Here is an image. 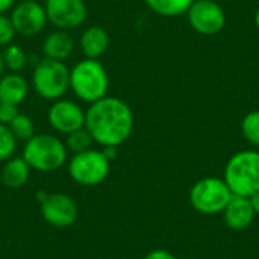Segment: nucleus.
Wrapping results in <instances>:
<instances>
[{
    "instance_id": "nucleus-1",
    "label": "nucleus",
    "mask_w": 259,
    "mask_h": 259,
    "mask_svg": "<svg viewBox=\"0 0 259 259\" xmlns=\"http://www.w3.org/2000/svg\"><path fill=\"white\" fill-rule=\"evenodd\" d=\"M134 126V112L120 97L106 96L88 105L85 112V127L102 147L121 146L132 135Z\"/></svg>"
},
{
    "instance_id": "nucleus-2",
    "label": "nucleus",
    "mask_w": 259,
    "mask_h": 259,
    "mask_svg": "<svg viewBox=\"0 0 259 259\" xmlns=\"http://www.w3.org/2000/svg\"><path fill=\"white\" fill-rule=\"evenodd\" d=\"M109 74L100 59L82 58L70 67V91L77 102L91 105L108 96Z\"/></svg>"
},
{
    "instance_id": "nucleus-3",
    "label": "nucleus",
    "mask_w": 259,
    "mask_h": 259,
    "mask_svg": "<svg viewBox=\"0 0 259 259\" xmlns=\"http://www.w3.org/2000/svg\"><path fill=\"white\" fill-rule=\"evenodd\" d=\"M21 156L32 170L52 173L67 164L68 150L58 135L41 132L24 143Z\"/></svg>"
},
{
    "instance_id": "nucleus-4",
    "label": "nucleus",
    "mask_w": 259,
    "mask_h": 259,
    "mask_svg": "<svg viewBox=\"0 0 259 259\" xmlns=\"http://www.w3.org/2000/svg\"><path fill=\"white\" fill-rule=\"evenodd\" d=\"M30 88L46 102H55L67 96L70 91V67L62 61L41 58L30 76Z\"/></svg>"
},
{
    "instance_id": "nucleus-5",
    "label": "nucleus",
    "mask_w": 259,
    "mask_h": 259,
    "mask_svg": "<svg viewBox=\"0 0 259 259\" xmlns=\"http://www.w3.org/2000/svg\"><path fill=\"white\" fill-rule=\"evenodd\" d=\"M225 182L234 196L250 197L259 191V152L241 150L225 167Z\"/></svg>"
},
{
    "instance_id": "nucleus-6",
    "label": "nucleus",
    "mask_w": 259,
    "mask_h": 259,
    "mask_svg": "<svg viewBox=\"0 0 259 259\" xmlns=\"http://www.w3.org/2000/svg\"><path fill=\"white\" fill-rule=\"evenodd\" d=\"M67 171L73 182L82 187H97L106 181L111 173V161L102 150L90 149L71 155L67 161Z\"/></svg>"
},
{
    "instance_id": "nucleus-7",
    "label": "nucleus",
    "mask_w": 259,
    "mask_h": 259,
    "mask_svg": "<svg viewBox=\"0 0 259 259\" xmlns=\"http://www.w3.org/2000/svg\"><path fill=\"white\" fill-rule=\"evenodd\" d=\"M232 196L234 194L225 179L203 178L191 187L190 203L197 212L205 215H214L223 212Z\"/></svg>"
},
{
    "instance_id": "nucleus-8",
    "label": "nucleus",
    "mask_w": 259,
    "mask_h": 259,
    "mask_svg": "<svg viewBox=\"0 0 259 259\" xmlns=\"http://www.w3.org/2000/svg\"><path fill=\"white\" fill-rule=\"evenodd\" d=\"M17 35L32 38L42 33L49 24L44 3L39 0H20L9 12Z\"/></svg>"
},
{
    "instance_id": "nucleus-9",
    "label": "nucleus",
    "mask_w": 259,
    "mask_h": 259,
    "mask_svg": "<svg viewBox=\"0 0 259 259\" xmlns=\"http://www.w3.org/2000/svg\"><path fill=\"white\" fill-rule=\"evenodd\" d=\"M49 24L55 29L73 32L82 27L88 17L85 0H44Z\"/></svg>"
},
{
    "instance_id": "nucleus-10",
    "label": "nucleus",
    "mask_w": 259,
    "mask_h": 259,
    "mask_svg": "<svg viewBox=\"0 0 259 259\" xmlns=\"http://www.w3.org/2000/svg\"><path fill=\"white\" fill-rule=\"evenodd\" d=\"M85 112L80 102L62 97L52 102L47 111V121L50 127L61 135H68L85 126Z\"/></svg>"
},
{
    "instance_id": "nucleus-11",
    "label": "nucleus",
    "mask_w": 259,
    "mask_h": 259,
    "mask_svg": "<svg viewBox=\"0 0 259 259\" xmlns=\"http://www.w3.org/2000/svg\"><path fill=\"white\" fill-rule=\"evenodd\" d=\"M190 26L200 35H217L226 24L223 8L214 0H194L187 11Z\"/></svg>"
},
{
    "instance_id": "nucleus-12",
    "label": "nucleus",
    "mask_w": 259,
    "mask_h": 259,
    "mask_svg": "<svg viewBox=\"0 0 259 259\" xmlns=\"http://www.w3.org/2000/svg\"><path fill=\"white\" fill-rule=\"evenodd\" d=\"M41 215L53 228L65 229L76 223L79 208L71 196L64 193H47L39 202Z\"/></svg>"
},
{
    "instance_id": "nucleus-13",
    "label": "nucleus",
    "mask_w": 259,
    "mask_h": 259,
    "mask_svg": "<svg viewBox=\"0 0 259 259\" xmlns=\"http://www.w3.org/2000/svg\"><path fill=\"white\" fill-rule=\"evenodd\" d=\"M74 50H76V39L68 30L53 29L44 36L41 42L42 56L55 61L65 62L73 56Z\"/></svg>"
},
{
    "instance_id": "nucleus-14",
    "label": "nucleus",
    "mask_w": 259,
    "mask_h": 259,
    "mask_svg": "<svg viewBox=\"0 0 259 259\" xmlns=\"http://www.w3.org/2000/svg\"><path fill=\"white\" fill-rule=\"evenodd\" d=\"M111 36L108 30L102 26L93 24L85 27L77 39V47L83 58L90 59H100L109 49Z\"/></svg>"
},
{
    "instance_id": "nucleus-15",
    "label": "nucleus",
    "mask_w": 259,
    "mask_h": 259,
    "mask_svg": "<svg viewBox=\"0 0 259 259\" xmlns=\"http://www.w3.org/2000/svg\"><path fill=\"white\" fill-rule=\"evenodd\" d=\"M222 214L226 226L232 231L247 229L255 219V212L249 197H241V196H232V199L229 200V203L226 205Z\"/></svg>"
},
{
    "instance_id": "nucleus-16",
    "label": "nucleus",
    "mask_w": 259,
    "mask_h": 259,
    "mask_svg": "<svg viewBox=\"0 0 259 259\" xmlns=\"http://www.w3.org/2000/svg\"><path fill=\"white\" fill-rule=\"evenodd\" d=\"M30 82L21 73H5L0 77V103L20 106L29 96Z\"/></svg>"
},
{
    "instance_id": "nucleus-17",
    "label": "nucleus",
    "mask_w": 259,
    "mask_h": 259,
    "mask_svg": "<svg viewBox=\"0 0 259 259\" xmlns=\"http://www.w3.org/2000/svg\"><path fill=\"white\" fill-rule=\"evenodd\" d=\"M32 168L23 159V156H12L2 167V182L9 190H18L24 187L30 178Z\"/></svg>"
},
{
    "instance_id": "nucleus-18",
    "label": "nucleus",
    "mask_w": 259,
    "mask_h": 259,
    "mask_svg": "<svg viewBox=\"0 0 259 259\" xmlns=\"http://www.w3.org/2000/svg\"><path fill=\"white\" fill-rule=\"evenodd\" d=\"M152 12L161 17H181L187 14L194 0H144Z\"/></svg>"
},
{
    "instance_id": "nucleus-19",
    "label": "nucleus",
    "mask_w": 259,
    "mask_h": 259,
    "mask_svg": "<svg viewBox=\"0 0 259 259\" xmlns=\"http://www.w3.org/2000/svg\"><path fill=\"white\" fill-rule=\"evenodd\" d=\"M3 53V61H5V67L6 71L11 73H21L26 67H27V53L24 52V49L15 42L3 47L2 50Z\"/></svg>"
},
{
    "instance_id": "nucleus-20",
    "label": "nucleus",
    "mask_w": 259,
    "mask_h": 259,
    "mask_svg": "<svg viewBox=\"0 0 259 259\" xmlns=\"http://www.w3.org/2000/svg\"><path fill=\"white\" fill-rule=\"evenodd\" d=\"M65 147L68 150V153L76 155V153H82L85 150L93 149L94 140L91 137V134L87 131V127H80L68 135H65Z\"/></svg>"
},
{
    "instance_id": "nucleus-21",
    "label": "nucleus",
    "mask_w": 259,
    "mask_h": 259,
    "mask_svg": "<svg viewBox=\"0 0 259 259\" xmlns=\"http://www.w3.org/2000/svg\"><path fill=\"white\" fill-rule=\"evenodd\" d=\"M12 131V134L15 135V138L23 143H26L27 140H30L36 132H35V123L32 120V117H29L27 114L20 112L9 124H8Z\"/></svg>"
},
{
    "instance_id": "nucleus-22",
    "label": "nucleus",
    "mask_w": 259,
    "mask_h": 259,
    "mask_svg": "<svg viewBox=\"0 0 259 259\" xmlns=\"http://www.w3.org/2000/svg\"><path fill=\"white\" fill-rule=\"evenodd\" d=\"M18 147V140L12 134L8 124L0 123V162H6L12 156H15Z\"/></svg>"
},
{
    "instance_id": "nucleus-23",
    "label": "nucleus",
    "mask_w": 259,
    "mask_h": 259,
    "mask_svg": "<svg viewBox=\"0 0 259 259\" xmlns=\"http://www.w3.org/2000/svg\"><path fill=\"white\" fill-rule=\"evenodd\" d=\"M241 134L249 144L259 147V111H250L244 115L241 121Z\"/></svg>"
},
{
    "instance_id": "nucleus-24",
    "label": "nucleus",
    "mask_w": 259,
    "mask_h": 259,
    "mask_svg": "<svg viewBox=\"0 0 259 259\" xmlns=\"http://www.w3.org/2000/svg\"><path fill=\"white\" fill-rule=\"evenodd\" d=\"M17 32L9 18V14H0V49L14 42Z\"/></svg>"
},
{
    "instance_id": "nucleus-25",
    "label": "nucleus",
    "mask_w": 259,
    "mask_h": 259,
    "mask_svg": "<svg viewBox=\"0 0 259 259\" xmlns=\"http://www.w3.org/2000/svg\"><path fill=\"white\" fill-rule=\"evenodd\" d=\"M18 114H20L18 106L9 105V103H0V123L2 124H9Z\"/></svg>"
},
{
    "instance_id": "nucleus-26",
    "label": "nucleus",
    "mask_w": 259,
    "mask_h": 259,
    "mask_svg": "<svg viewBox=\"0 0 259 259\" xmlns=\"http://www.w3.org/2000/svg\"><path fill=\"white\" fill-rule=\"evenodd\" d=\"M144 259H178L173 253H170L168 250H164V249H155L152 252H149Z\"/></svg>"
},
{
    "instance_id": "nucleus-27",
    "label": "nucleus",
    "mask_w": 259,
    "mask_h": 259,
    "mask_svg": "<svg viewBox=\"0 0 259 259\" xmlns=\"http://www.w3.org/2000/svg\"><path fill=\"white\" fill-rule=\"evenodd\" d=\"M18 0H0V14H9Z\"/></svg>"
},
{
    "instance_id": "nucleus-28",
    "label": "nucleus",
    "mask_w": 259,
    "mask_h": 259,
    "mask_svg": "<svg viewBox=\"0 0 259 259\" xmlns=\"http://www.w3.org/2000/svg\"><path fill=\"white\" fill-rule=\"evenodd\" d=\"M102 152L105 153V156H106L109 161L115 159V158H117V155H118L117 147H112V146H109V147H102Z\"/></svg>"
},
{
    "instance_id": "nucleus-29",
    "label": "nucleus",
    "mask_w": 259,
    "mask_h": 259,
    "mask_svg": "<svg viewBox=\"0 0 259 259\" xmlns=\"http://www.w3.org/2000/svg\"><path fill=\"white\" fill-rule=\"evenodd\" d=\"M249 200H250V205H252V208H253L255 215H259V191L258 193H255V194H252V196L249 197Z\"/></svg>"
},
{
    "instance_id": "nucleus-30",
    "label": "nucleus",
    "mask_w": 259,
    "mask_h": 259,
    "mask_svg": "<svg viewBox=\"0 0 259 259\" xmlns=\"http://www.w3.org/2000/svg\"><path fill=\"white\" fill-rule=\"evenodd\" d=\"M6 73V67H5V61H3V53L0 50V77Z\"/></svg>"
},
{
    "instance_id": "nucleus-31",
    "label": "nucleus",
    "mask_w": 259,
    "mask_h": 259,
    "mask_svg": "<svg viewBox=\"0 0 259 259\" xmlns=\"http://www.w3.org/2000/svg\"><path fill=\"white\" fill-rule=\"evenodd\" d=\"M255 26H256V29L259 30V8L258 11L255 12Z\"/></svg>"
}]
</instances>
